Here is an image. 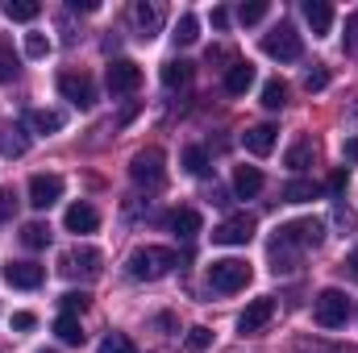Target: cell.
I'll use <instances>...</instances> for the list:
<instances>
[{"label": "cell", "instance_id": "25", "mask_svg": "<svg viewBox=\"0 0 358 353\" xmlns=\"http://www.w3.org/2000/svg\"><path fill=\"white\" fill-rule=\"evenodd\" d=\"M313 158H317V150H313V142H296V146L287 150V158H283V167H287V171H304V167H313Z\"/></svg>", "mask_w": 358, "mask_h": 353}, {"label": "cell", "instance_id": "14", "mask_svg": "<svg viewBox=\"0 0 358 353\" xmlns=\"http://www.w3.org/2000/svg\"><path fill=\"white\" fill-rule=\"evenodd\" d=\"M42 278H46V270L38 262H8L4 266V283H8V287L34 291V287H42Z\"/></svg>", "mask_w": 358, "mask_h": 353}, {"label": "cell", "instance_id": "1", "mask_svg": "<svg viewBox=\"0 0 358 353\" xmlns=\"http://www.w3.org/2000/svg\"><path fill=\"white\" fill-rule=\"evenodd\" d=\"M325 241V220L321 216H304V220H292V225H279L275 229V241H271V270L275 274H287L296 270L300 250H313Z\"/></svg>", "mask_w": 358, "mask_h": 353}, {"label": "cell", "instance_id": "4", "mask_svg": "<svg viewBox=\"0 0 358 353\" xmlns=\"http://www.w3.org/2000/svg\"><path fill=\"white\" fill-rule=\"evenodd\" d=\"M246 283H250V262H242V258H221V262L208 266V287L221 295H234Z\"/></svg>", "mask_w": 358, "mask_h": 353}, {"label": "cell", "instance_id": "10", "mask_svg": "<svg viewBox=\"0 0 358 353\" xmlns=\"http://www.w3.org/2000/svg\"><path fill=\"white\" fill-rule=\"evenodd\" d=\"M59 91H63V100H71L76 108H92V104H96V84H92L88 75H80V71H63V75H59Z\"/></svg>", "mask_w": 358, "mask_h": 353}, {"label": "cell", "instance_id": "36", "mask_svg": "<svg viewBox=\"0 0 358 353\" xmlns=\"http://www.w3.org/2000/svg\"><path fill=\"white\" fill-rule=\"evenodd\" d=\"M100 353H138V350H134V341H129L125 333H108V337L100 341Z\"/></svg>", "mask_w": 358, "mask_h": 353}, {"label": "cell", "instance_id": "19", "mask_svg": "<svg viewBox=\"0 0 358 353\" xmlns=\"http://www.w3.org/2000/svg\"><path fill=\"white\" fill-rule=\"evenodd\" d=\"M255 84V67L250 63H234V67H225V91L229 96H246Z\"/></svg>", "mask_w": 358, "mask_h": 353}, {"label": "cell", "instance_id": "2", "mask_svg": "<svg viewBox=\"0 0 358 353\" xmlns=\"http://www.w3.org/2000/svg\"><path fill=\"white\" fill-rule=\"evenodd\" d=\"M171 266H179L176 250H167V246H138L134 254H129V278H138V283H159V278H167L171 274Z\"/></svg>", "mask_w": 358, "mask_h": 353}, {"label": "cell", "instance_id": "6", "mask_svg": "<svg viewBox=\"0 0 358 353\" xmlns=\"http://www.w3.org/2000/svg\"><path fill=\"white\" fill-rule=\"evenodd\" d=\"M300 50H304V46H300V33H296L287 21H279L267 38H263V54L279 59V63H296V59H300Z\"/></svg>", "mask_w": 358, "mask_h": 353}, {"label": "cell", "instance_id": "15", "mask_svg": "<svg viewBox=\"0 0 358 353\" xmlns=\"http://www.w3.org/2000/svg\"><path fill=\"white\" fill-rule=\"evenodd\" d=\"M275 137H279V129H275V125H255V129H246V133H242V146H246L255 158H267L271 150H275Z\"/></svg>", "mask_w": 358, "mask_h": 353}, {"label": "cell", "instance_id": "44", "mask_svg": "<svg viewBox=\"0 0 358 353\" xmlns=\"http://www.w3.org/2000/svg\"><path fill=\"white\" fill-rule=\"evenodd\" d=\"M346 158H350V163H358V137H350V142H346Z\"/></svg>", "mask_w": 358, "mask_h": 353}, {"label": "cell", "instance_id": "5", "mask_svg": "<svg viewBox=\"0 0 358 353\" xmlns=\"http://www.w3.org/2000/svg\"><path fill=\"white\" fill-rule=\"evenodd\" d=\"M163 167H167V154L159 146H146L129 158V179L142 187H155V183H163Z\"/></svg>", "mask_w": 358, "mask_h": 353}, {"label": "cell", "instance_id": "41", "mask_svg": "<svg viewBox=\"0 0 358 353\" xmlns=\"http://www.w3.org/2000/svg\"><path fill=\"white\" fill-rule=\"evenodd\" d=\"M34 324H38V316H34V312H13V329H21V333H25V329H34Z\"/></svg>", "mask_w": 358, "mask_h": 353}, {"label": "cell", "instance_id": "8", "mask_svg": "<svg viewBox=\"0 0 358 353\" xmlns=\"http://www.w3.org/2000/svg\"><path fill=\"white\" fill-rule=\"evenodd\" d=\"M100 250H92V246H76V250H67L63 258H59V270L67 274V278H96L100 274Z\"/></svg>", "mask_w": 358, "mask_h": 353}, {"label": "cell", "instance_id": "28", "mask_svg": "<svg viewBox=\"0 0 358 353\" xmlns=\"http://www.w3.org/2000/svg\"><path fill=\"white\" fill-rule=\"evenodd\" d=\"M21 241H25L29 250H46V246H50V229H46L42 220H29V225L21 229Z\"/></svg>", "mask_w": 358, "mask_h": 353}, {"label": "cell", "instance_id": "30", "mask_svg": "<svg viewBox=\"0 0 358 353\" xmlns=\"http://www.w3.org/2000/svg\"><path fill=\"white\" fill-rule=\"evenodd\" d=\"M183 167H187V175L204 179L208 175V154H204L200 146H187V150H183Z\"/></svg>", "mask_w": 358, "mask_h": 353}, {"label": "cell", "instance_id": "18", "mask_svg": "<svg viewBox=\"0 0 358 353\" xmlns=\"http://www.w3.org/2000/svg\"><path fill=\"white\" fill-rule=\"evenodd\" d=\"M167 225H171V233H176L179 241H192V237L200 233V212H196V208H176V212L167 216Z\"/></svg>", "mask_w": 358, "mask_h": 353}, {"label": "cell", "instance_id": "45", "mask_svg": "<svg viewBox=\"0 0 358 353\" xmlns=\"http://www.w3.org/2000/svg\"><path fill=\"white\" fill-rule=\"evenodd\" d=\"M346 270H350V278H358V250L346 258Z\"/></svg>", "mask_w": 358, "mask_h": 353}, {"label": "cell", "instance_id": "16", "mask_svg": "<svg viewBox=\"0 0 358 353\" xmlns=\"http://www.w3.org/2000/svg\"><path fill=\"white\" fill-rule=\"evenodd\" d=\"M63 225H67V233H96L100 216H96V208H92V204H71V208H67V216H63Z\"/></svg>", "mask_w": 358, "mask_h": 353}, {"label": "cell", "instance_id": "9", "mask_svg": "<svg viewBox=\"0 0 358 353\" xmlns=\"http://www.w3.org/2000/svg\"><path fill=\"white\" fill-rule=\"evenodd\" d=\"M104 84H108V91H113V96H129V91L142 88V67H138L134 59H113V63H108Z\"/></svg>", "mask_w": 358, "mask_h": 353}, {"label": "cell", "instance_id": "46", "mask_svg": "<svg viewBox=\"0 0 358 353\" xmlns=\"http://www.w3.org/2000/svg\"><path fill=\"white\" fill-rule=\"evenodd\" d=\"M42 353H46V350H42Z\"/></svg>", "mask_w": 358, "mask_h": 353}, {"label": "cell", "instance_id": "17", "mask_svg": "<svg viewBox=\"0 0 358 353\" xmlns=\"http://www.w3.org/2000/svg\"><path fill=\"white\" fill-rule=\"evenodd\" d=\"M304 21L313 25L317 38H325V33L334 29V8H329L325 0H304Z\"/></svg>", "mask_w": 358, "mask_h": 353}, {"label": "cell", "instance_id": "20", "mask_svg": "<svg viewBox=\"0 0 358 353\" xmlns=\"http://www.w3.org/2000/svg\"><path fill=\"white\" fill-rule=\"evenodd\" d=\"M234 191H238L242 200H255V195L263 191V171H259V167H238V171H234Z\"/></svg>", "mask_w": 358, "mask_h": 353}, {"label": "cell", "instance_id": "31", "mask_svg": "<svg viewBox=\"0 0 358 353\" xmlns=\"http://www.w3.org/2000/svg\"><path fill=\"white\" fill-rule=\"evenodd\" d=\"M196 38H200V21H196L192 13H183V17H179V25H176V42H179V46H192Z\"/></svg>", "mask_w": 358, "mask_h": 353}, {"label": "cell", "instance_id": "3", "mask_svg": "<svg viewBox=\"0 0 358 353\" xmlns=\"http://www.w3.org/2000/svg\"><path fill=\"white\" fill-rule=\"evenodd\" d=\"M313 320H317L321 329H342V324L350 320V299H346V291L325 287V291L313 299Z\"/></svg>", "mask_w": 358, "mask_h": 353}, {"label": "cell", "instance_id": "35", "mask_svg": "<svg viewBox=\"0 0 358 353\" xmlns=\"http://www.w3.org/2000/svg\"><path fill=\"white\" fill-rule=\"evenodd\" d=\"M59 303H63V312H67V316H80V312H88L92 295H88V291H67Z\"/></svg>", "mask_w": 358, "mask_h": 353}, {"label": "cell", "instance_id": "27", "mask_svg": "<svg viewBox=\"0 0 358 353\" xmlns=\"http://www.w3.org/2000/svg\"><path fill=\"white\" fill-rule=\"evenodd\" d=\"M38 13H42L38 0H8V4H4V17H8V21H34Z\"/></svg>", "mask_w": 358, "mask_h": 353}, {"label": "cell", "instance_id": "21", "mask_svg": "<svg viewBox=\"0 0 358 353\" xmlns=\"http://www.w3.org/2000/svg\"><path fill=\"white\" fill-rule=\"evenodd\" d=\"M25 150H29V137L21 133V125H4L0 129V154L4 158H21Z\"/></svg>", "mask_w": 358, "mask_h": 353}, {"label": "cell", "instance_id": "39", "mask_svg": "<svg viewBox=\"0 0 358 353\" xmlns=\"http://www.w3.org/2000/svg\"><path fill=\"white\" fill-rule=\"evenodd\" d=\"M13 208H17V195H13L8 187H0V229L13 220Z\"/></svg>", "mask_w": 358, "mask_h": 353}, {"label": "cell", "instance_id": "23", "mask_svg": "<svg viewBox=\"0 0 358 353\" xmlns=\"http://www.w3.org/2000/svg\"><path fill=\"white\" fill-rule=\"evenodd\" d=\"M55 337H59L63 345H84V337H88V333H84L80 316H67V312H63V316L55 320Z\"/></svg>", "mask_w": 358, "mask_h": 353}, {"label": "cell", "instance_id": "37", "mask_svg": "<svg viewBox=\"0 0 358 353\" xmlns=\"http://www.w3.org/2000/svg\"><path fill=\"white\" fill-rule=\"evenodd\" d=\"M25 54L29 59H46L50 54V38L46 33H25Z\"/></svg>", "mask_w": 358, "mask_h": 353}, {"label": "cell", "instance_id": "29", "mask_svg": "<svg viewBox=\"0 0 358 353\" xmlns=\"http://www.w3.org/2000/svg\"><path fill=\"white\" fill-rule=\"evenodd\" d=\"M283 104H287V84H283V80H267V84H263V108L275 112V108H283Z\"/></svg>", "mask_w": 358, "mask_h": 353}, {"label": "cell", "instance_id": "12", "mask_svg": "<svg viewBox=\"0 0 358 353\" xmlns=\"http://www.w3.org/2000/svg\"><path fill=\"white\" fill-rule=\"evenodd\" d=\"M63 200V179L59 175H34L29 179V204L38 208V212H46L50 204H59Z\"/></svg>", "mask_w": 358, "mask_h": 353}, {"label": "cell", "instance_id": "43", "mask_svg": "<svg viewBox=\"0 0 358 353\" xmlns=\"http://www.w3.org/2000/svg\"><path fill=\"white\" fill-rule=\"evenodd\" d=\"M329 191H346V171H338V175L329 179Z\"/></svg>", "mask_w": 358, "mask_h": 353}, {"label": "cell", "instance_id": "7", "mask_svg": "<svg viewBox=\"0 0 358 353\" xmlns=\"http://www.w3.org/2000/svg\"><path fill=\"white\" fill-rule=\"evenodd\" d=\"M255 229H259V220H255L250 212H234V216H225V220L213 229V241H217V246H246V241L255 237Z\"/></svg>", "mask_w": 358, "mask_h": 353}, {"label": "cell", "instance_id": "13", "mask_svg": "<svg viewBox=\"0 0 358 353\" xmlns=\"http://www.w3.org/2000/svg\"><path fill=\"white\" fill-rule=\"evenodd\" d=\"M271 316H275V299H271V295L250 299V303H246V312L238 316V333H259L263 324H271Z\"/></svg>", "mask_w": 358, "mask_h": 353}, {"label": "cell", "instance_id": "32", "mask_svg": "<svg viewBox=\"0 0 358 353\" xmlns=\"http://www.w3.org/2000/svg\"><path fill=\"white\" fill-rule=\"evenodd\" d=\"M183 345L192 353H204L213 345V329H204V324H196V329H187V337H183Z\"/></svg>", "mask_w": 358, "mask_h": 353}, {"label": "cell", "instance_id": "34", "mask_svg": "<svg viewBox=\"0 0 358 353\" xmlns=\"http://www.w3.org/2000/svg\"><path fill=\"white\" fill-rule=\"evenodd\" d=\"M267 0H250V4H242V8H238V21H242V25H259V21H263V17H267Z\"/></svg>", "mask_w": 358, "mask_h": 353}, {"label": "cell", "instance_id": "42", "mask_svg": "<svg viewBox=\"0 0 358 353\" xmlns=\"http://www.w3.org/2000/svg\"><path fill=\"white\" fill-rule=\"evenodd\" d=\"M229 25V8H213V29H225Z\"/></svg>", "mask_w": 358, "mask_h": 353}, {"label": "cell", "instance_id": "26", "mask_svg": "<svg viewBox=\"0 0 358 353\" xmlns=\"http://www.w3.org/2000/svg\"><path fill=\"white\" fill-rule=\"evenodd\" d=\"M187 80H192V63H183V59L163 63V84H167V88H183Z\"/></svg>", "mask_w": 358, "mask_h": 353}, {"label": "cell", "instance_id": "11", "mask_svg": "<svg viewBox=\"0 0 358 353\" xmlns=\"http://www.w3.org/2000/svg\"><path fill=\"white\" fill-rule=\"evenodd\" d=\"M129 17H134V25H138V38H146V42H150V38L163 29V21H167V8H163L159 0H138Z\"/></svg>", "mask_w": 358, "mask_h": 353}, {"label": "cell", "instance_id": "22", "mask_svg": "<svg viewBox=\"0 0 358 353\" xmlns=\"http://www.w3.org/2000/svg\"><path fill=\"white\" fill-rule=\"evenodd\" d=\"M317 191L321 187L313 179H292V183H283L279 195H283V204H308V200H317Z\"/></svg>", "mask_w": 358, "mask_h": 353}, {"label": "cell", "instance_id": "24", "mask_svg": "<svg viewBox=\"0 0 358 353\" xmlns=\"http://www.w3.org/2000/svg\"><path fill=\"white\" fill-rule=\"evenodd\" d=\"M25 121H29V125H34L38 133H46V137L63 129V112H55V108H34V112H29Z\"/></svg>", "mask_w": 358, "mask_h": 353}, {"label": "cell", "instance_id": "40", "mask_svg": "<svg viewBox=\"0 0 358 353\" xmlns=\"http://www.w3.org/2000/svg\"><path fill=\"white\" fill-rule=\"evenodd\" d=\"M208 63H229V67H234L238 59H234V50H229V46H213V50H208Z\"/></svg>", "mask_w": 358, "mask_h": 353}, {"label": "cell", "instance_id": "33", "mask_svg": "<svg viewBox=\"0 0 358 353\" xmlns=\"http://www.w3.org/2000/svg\"><path fill=\"white\" fill-rule=\"evenodd\" d=\"M17 71H21V67H17L13 46H4V42H0V84H13V80H17Z\"/></svg>", "mask_w": 358, "mask_h": 353}, {"label": "cell", "instance_id": "38", "mask_svg": "<svg viewBox=\"0 0 358 353\" xmlns=\"http://www.w3.org/2000/svg\"><path fill=\"white\" fill-rule=\"evenodd\" d=\"M304 88L308 91H325L329 88V71H325V67H313V71L304 75Z\"/></svg>", "mask_w": 358, "mask_h": 353}]
</instances>
